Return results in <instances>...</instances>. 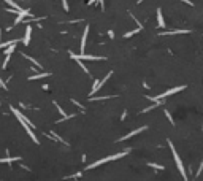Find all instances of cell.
<instances>
[{"instance_id":"obj_1","label":"cell","mask_w":203,"mask_h":181,"mask_svg":"<svg viewBox=\"0 0 203 181\" xmlns=\"http://www.w3.org/2000/svg\"><path fill=\"white\" fill-rule=\"evenodd\" d=\"M128 154V149L127 151H122V153H117V154H114V156H108V157H103V159H100V160H95L94 164H89V165L86 167L87 170H90V169H95V167H99L102 165V164H106V162H110V160H116V159H121V157H124V156H127Z\"/></svg>"},{"instance_id":"obj_2","label":"cell","mask_w":203,"mask_h":181,"mask_svg":"<svg viewBox=\"0 0 203 181\" xmlns=\"http://www.w3.org/2000/svg\"><path fill=\"white\" fill-rule=\"evenodd\" d=\"M168 146H170V149H171V153H173V157H175V162H176V167H178V170H179V173H181V176L184 178V181H189L187 178V175H186V169H184V165H182V160H181V157L178 156V151L175 149V146H173V143L168 140Z\"/></svg>"},{"instance_id":"obj_3","label":"cell","mask_w":203,"mask_h":181,"mask_svg":"<svg viewBox=\"0 0 203 181\" xmlns=\"http://www.w3.org/2000/svg\"><path fill=\"white\" fill-rule=\"evenodd\" d=\"M70 57L75 60H105L106 57L103 56H92V54H75V53L70 51Z\"/></svg>"},{"instance_id":"obj_4","label":"cell","mask_w":203,"mask_h":181,"mask_svg":"<svg viewBox=\"0 0 203 181\" xmlns=\"http://www.w3.org/2000/svg\"><path fill=\"white\" fill-rule=\"evenodd\" d=\"M178 33H191L189 29H178V30H165L160 32V35H178Z\"/></svg>"},{"instance_id":"obj_5","label":"cell","mask_w":203,"mask_h":181,"mask_svg":"<svg viewBox=\"0 0 203 181\" xmlns=\"http://www.w3.org/2000/svg\"><path fill=\"white\" fill-rule=\"evenodd\" d=\"M148 129V126H143V127H140V129H135V130H132L130 133H127V135H124L122 138H119V142H122V140H127V138H132L133 135H137V133H140V132H143V130H146Z\"/></svg>"},{"instance_id":"obj_6","label":"cell","mask_w":203,"mask_h":181,"mask_svg":"<svg viewBox=\"0 0 203 181\" xmlns=\"http://www.w3.org/2000/svg\"><path fill=\"white\" fill-rule=\"evenodd\" d=\"M87 33H89V26H86V27H84V33H83V38H81V54H84V48H86Z\"/></svg>"},{"instance_id":"obj_7","label":"cell","mask_w":203,"mask_h":181,"mask_svg":"<svg viewBox=\"0 0 203 181\" xmlns=\"http://www.w3.org/2000/svg\"><path fill=\"white\" fill-rule=\"evenodd\" d=\"M30 37H32V26H27L26 27V35H24V40H22V43L27 46L30 43Z\"/></svg>"},{"instance_id":"obj_8","label":"cell","mask_w":203,"mask_h":181,"mask_svg":"<svg viewBox=\"0 0 203 181\" xmlns=\"http://www.w3.org/2000/svg\"><path fill=\"white\" fill-rule=\"evenodd\" d=\"M157 24H159L160 29L165 27V21H164V16H162V10L160 8H157Z\"/></svg>"},{"instance_id":"obj_9","label":"cell","mask_w":203,"mask_h":181,"mask_svg":"<svg viewBox=\"0 0 203 181\" xmlns=\"http://www.w3.org/2000/svg\"><path fill=\"white\" fill-rule=\"evenodd\" d=\"M14 160H21V157H19V156L3 157V159H0V164H11V162H14Z\"/></svg>"},{"instance_id":"obj_10","label":"cell","mask_w":203,"mask_h":181,"mask_svg":"<svg viewBox=\"0 0 203 181\" xmlns=\"http://www.w3.org/2000/svg\"><path fill=\"white\" fill-rule=\"evenodd\" d=\"M51 73H37V75H33V76H30L29 78V81H33V79H40V78H46V76H49Z\"/></svg>"},{"instance_id":"obj_11","label":"cell","mask_w":203,"mask_h":181,"mask_svg":"<svg viewBox=\"0 0 203 181\" xmlns=\"http://www.w3.org/2000/svg\"><path fill=\"white\" fill-rule=\"evenodd\" d=\"M5 2L8 3V5L11 6L13 10H16V11H22V10H24V8H21V6L18 5V3H14V2H13V0H5Z\"/></svg>"},{"instance_id":"obj_12","label":"cell","mask_w":203,"mask_h":181,"mask_svg":"<svg viewBox=\"0 0 203 181\" xmlns=\"http://www.w3.org/2000/svg\"><path fill=\"white\" fill-rule=\"evenodd\" d=\"M16 45H18V43H11L10 46H6V49H5V54H6V56H11V53L16 49Z\"/></svg>"},{"instance_id":"obj_13","label":"cell","mask_w":203,"mask_h":181,"mask_svg":"<svg viewBox=\"0 0 203 181\" xmlns=\"http://www.w3.org/2000/svg\"><path fill=\"white\" fill-rule=\"evenodd\" d=\"M22 56H24V57H26L27 60H30V62H32L33 65H37V67H38V68H41V65H40V62H38V60H35L33 57H30V56H27V54H22Z\"/></svg>"},{"instance_id":"obj_14","label":"cell","mask_w":203,"mask_h":181,"mask_svg":"<svg viewBox=\"0 0 203 181\" xmlns=\"http://www.w3.org/2000/svg\"><path fill=\"white\" fill-rule=\"evenodd\" d=\"M141 30V27H138V29H135V30H130V32H127V33H124V38H130L132 35H135V33H138Z\"/></svg>"},{"instance_id":"obj_15","label":"cell","mask_w":203,"mask_h":181,"mask_svg":"<svg viewBox=\"0 0 203 181\" xmlns=\"http://www.w3.org/2000/svg\"><path fill=\"white\" fill-rule=\"evenodd\" d=\"M114 95H105V97H90V100H108V99H113Z\"/></svg>"},{"instance_id":"obj_16","label":"cell","mask_w":203,"mask_h":181,"mask_svg":"<svg viewBox=\"0 0 203 181\" xmlns=\"http://www.w3.org/2000/svg\"><path fill=\"white\" fill-rule=\"evenodd\" d=\"M148 165L151 167V169H155V170H164V167L159 165V164H152V162H148Z\"/></svg>"},{"instance_id":"obj_17","label":"cell","mask_w":203,"mask_h":181,"mask_svg":"<svg viewBox=\"0 0 203 181\" xmlns=\"http://www.w3.org/2000/svg\"><path fill=\"white\" fill-rule=\"evenodd\" d=\"M165 116L168 118V121H170L171 124H175V121H173V118H171V115H170V111H168V110H165Z\"/></svg>"},{"instance_id":"obj_18","label":"cell","mask_w":203,"mask_h":181,"mask_svg":"<svg viewBox=\"0 0 203 181\" xmlns=\"http://www.w3.org/2000/svg\"><path fill=\"white\" fill-rule=\"evenodd\" d=\"M62 5H64V10H65V11H68V3H67V0H62Z\"/></svg>"},{"instance_id":"obj_19","label":"cell","mask_w":203,"mask_h":181,"mask_svg":"<svg viewBox=\"0 0 203 181\" xmlns=\"http://www.w3.org/2000/svg\"><path fill=\"white\" fill-rule=\"evenodd\" d=\"M0 88H3V89H6V84H5V81H3L2 78H0Z\"/></svg>"},{"instance_id":"obj_20","label":"cell","mask_w":203,"mask_h":181,"mask_svg":"<svg viewBox=\"0 0 203 181\" xmlns=\"http://www.w3.org/2000/svg\"><path fill=\"white\" fill-rule=\"evenodd\" d=\"M202 169H203V162H200V167H198V170H197V176L200 175V172H202Z\"/></svg>"},{"instance_id":"obj_21","label":"cell","mask_w":203,"mask_h":181,"mask_svg":"<svg viewBox=\"0 0 203 181\" xmlns=\"http://www.w3.org/2000/svg\"><path fill=\"white\" fill-rule=\"evenodd\" d=\"M181 2H184V3H187V5H191V6H194V3L191 2V0H181Z\"/></svg>"},{"instance_id":"obj_22","label":"cell","mask_w":203,"mask_h":181,"mask_svg":"<svg viewBox=\"0 0 203 181\" xmlns=\"http://www.w3.org/2000/svg\"><path fill=\"white\" fill-rule=\"evenodd\" d=\"M72 102H73V103H75V105H76V106H79V108H83V105H81V103H79V102H76V100H72Z\"/></svg>"},{"instance_id":"obj_23","label":"cell","mask_w":203,"mask_h":181,"mask_svg":"<svg viewBox=\"0 0 203 181\" xmlns=\"http://www.w3.org/2000/svg\"><path fill=\"white\" fill-rule=\"evenodd\" d=\"M95 2H97V0H89V5H94Z\"/></svg>"},{"instance_id":"obj_24","label":"cell","mask_w":203,"mask_h":181,"mask_svg":"<svg viewBox=\"0 0 203 181\" xmlns=\"http://www.w3.org/2000/svg\"><path fill=\"white\" fill-rule=\"evenodd\" d=\"M100 2V5H102V10H103V0H99Z\"/></svg>"},{"instance_id":"obj_25","label":"cell","mask_w":203,"mask_h":181,"mask_svg":"<svg viewBox=\"0 0 203 181\" xmlns=\"http://www.w3.org/2000/svg\"><path fill=\"white\" fill-rule=\"evenodd\" d=\"M0 43H2V29H0Z\"/></svg>"}]
</instances>
